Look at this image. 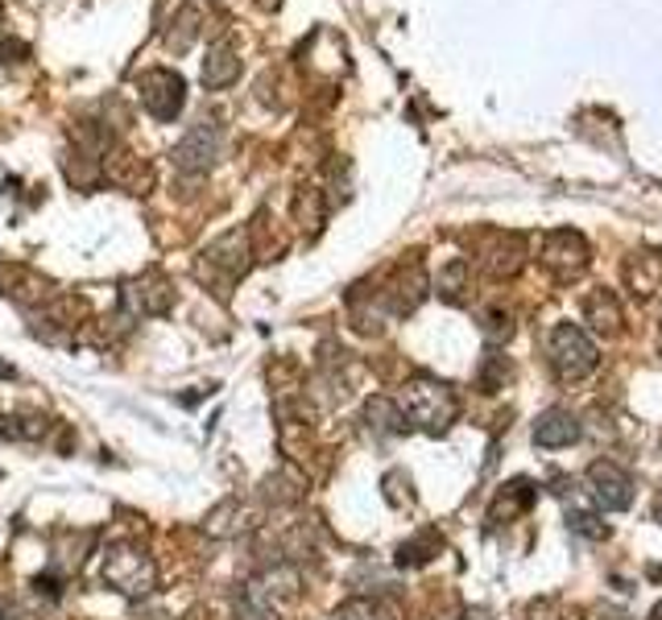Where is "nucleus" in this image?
<instances>
[{
  "mask_svg": "<svg viewBox=\"0 0 662 620\" xmlns=\"http://www.w3.org/2000/svg\"><path fill=\"white\" fill-rule=\"evenodd\" d=\"M460 419V402L452 385H443L435 376H414L402 390V422H411L427 434H447L452 422Z\"/></svg>",
  "mask_w": 662,
  "mask_h": 620,
  "instance_id": "1",
  "label": "nucleus"
},
{
  "mask_svg": "<svg viewBox=\"0 0 662 620\" xmlns=\"http://www.w3.org/2000/svg\"><path fill=\"white\" fill-rule=\"evenodd\" d=\"M546 361H551V373L560 381H584V376L596 373V344L589 339V332H580L575 323H555L551 335H546Z\"/></svg>",
  "mask_w": 662,
  "mask_h": 620,
  "instance_id": "2",
  "label": "nucleus"
},
{
  "mask_svg": "<svg viewBox=\"0 0 662 620\" xmlns=\"http://www.w3.org/2000/svg\"><path fill=\"white\" fill-rule=\"evenodd\" d=\"M154 579H158V571H154V559L146 550L112 547L103 554V583L125 592L129 600H141L146 592H154Z\"/></svg>",
  "mask_w": 662,
  "mask_h": 620,
  "instance_id": "3",
  "label": "nucleus"
},
{
  "mask_svg": "<svg viewBox=\"0 0 662 620\" xmlns=\"http://www.w3.org/2000/svg\"><path fill=\"white\" fill-rule=\"evenodd\" d=\"M543 265L560 282H575L592 265V248L589 240L575 228H555L543 236Z\"/></svg>",
  "mask_w": 662,
  "mask_h": 620,
  "instance_id": "4",
  "label": "nucleus"
},
{
  "mask_svg": "<svg viewBox=\"0 0 662 620\" xmlns=\"http://www.w3.org/2000/svg\"><path fill=\"white\" fill-rule=\"evenodd\" d=\"M584 484H589L592 505L609 509V513H621V509L633 505V476L613 460H596L589 463L584 472Z\"/></svg>",
  "mask_w": 662,
  "mask_h": 620,
  "instance_id": "5",
  "label": "nucleus"
},
{
  "mask_svg": "<svg viewBox=\"0 0 662 620\" xmlns=\"http://www.w3.org/2000/svg\"><path fill=\"white\" fill-rule=\"evenodd\" d=\"M220 158V125L216 120H199L191 125V132L182 137V145L175 149V161L178 170H207L211 161Z\"/></svg>",
  "mask_w": 662,
  "mask_h": 620,
  "instance_id": "6",
  "label": "nucleus"
},
{
  "mask_svg": "<svg viewBox=\"0 0 662 620\" xmlns=\"http://www.w3.org/2000/svg\"><path fill=\"white\" fill-rule=\"evenodd\" d=\"M141 100H146L154 120H175L182 100H187V87L175 71H154L141 79Z\"/></svg>",
  "mask_w": 662,
  "mask_h": 620,
  "instance_id": "7",
  "label": "nucleus"
},
{
  "mask_svg": "<svg viewBox=\"0 0 662 620\" xmlns=\"http://www.w3.org/2000/svg\"><path fill=\"white\" fill-rule=\"evenodd\" d=\"M530 439H534V447H543V451L575 447V443L584 439V426H580V419H575L572 410H563V405H555V410H546L543 419L534 422V431H530Z\"/></svg>",
  "mask_w": 662,
  "mask_h": 620,
  "instance_id": "8",
  "label": "nucleus"
},
{
  "mask_svg": "<svg viewBox=\"0 0 662 620\" xmlns=\"http://www.w3.org/2000/svg\"><path fill=\"white\" fill-rule=\"evenodd\" d=\"M481 265H485L493 277H510L526 265V240L517 232H493L481 248Z\"/></svg>",
  "mask_w": 662,
  "mask_h": 620,
  "instance_id": "9",
  "label": "nucleus"
},
{
  "mask_svg": "<svg viewBox=\"0 0 662 620\" xmlns=\"http://www.w3.org/2000/svg\"><path fill=\"white\" fill-rule=\"evenodd\" d=\"M584 318H589V327L601 335V339H617L621 327H625L621 298L613 294V289H604V286H596L589 298H584Z\"/></svg>",
  "mask_w": 662,
  "mask_h": 620,
  "instance_id": "10",
  "label": "nucleus"
},
{
  "mask_svg": "<svg viewBox=\"0 0 662 620\" xmlns=\"http://www.w3.org/2000/svg\"><path fill=\"white\" fill-rule=\"evenodd\" d=\"M621 274H625V286H630L638 298L659 294L662 289V253L659 248H642V253H633V257L621 265Z\"/></svg>",
  "mask_w": 662,
  "mask_h": 620,
  "instance_id": "11",
  "label": "nucleus"
},
{
  "mask_svg": "<svg viewBox=\"0 0 662 620\" xmlns=\"http://www.w3.org/2000/svg\"><path fill=\"white\" fill-rule=\"evenodd\" d=\"M125 303H129L132 315H162L170 306V289H166L162 277H141L125 289Z\"/></svg>",
  "mask_w": 662,
  "mask_h": 620,
  "instance_id": "12",
  "label": "nucleus"
},
{
  "mask_svg": "<svg viewBox=\"0 0 662 620\" xmlns=\"http://www.w3.org/2000/svg\"><path fill=\"white\" fill-rule=\"evenodd\" d=\"M530 505H534V484L514 480V484H505V489L497 492V501H493V513H488V518L510 521V518H517V513H526Z\"/></svg>",
  "mask_w": 662,
  "mask_h": 620,
  "instance_id": "13",
  "label": "nucleus"
},
{
  "mask_svg": "<svg viewBox=\"0 0 662 620\" xmlns=\"http://www.w3.org/2000/svg\"><path fill=\"white\" fill-rule=\"evenodd\" d=\"M336 620H402V612L382 596H360V600H348L339 608Z\"/></svg>",
  "mask_w": 662,
  "mask_h": 620,
  "instance_id": "14",
  "label": "nucleus"
},
{
  "mask_svg": "<svg viewBox=\"0 0 662 620\" xmlns=\"http://www.w3.org/2000/svg\"><path fill=\"white\" fill-rule=\"evenodd\" d=\"M443 547V538L435 534V530H423V534L414 538V542H406V547L397 550V563L402 567H418V563H431L435 559V550Z\"/></svg>",
  "mask_w": 662,
  "mask_h": 620,
  "instance_id": "15",
  "label": "nucleus"
},
{
  "mask_svg": "<svg viewBox=\"0 0 662 620\" xmlns=\"http://www.w3.org/2000/svg\"><path fill=\"white\" fill-rule=\"evenodd\" d=\"M236 75H240V62H236V55L228 50V46H224V50L216 46V50H211V58H207V83H211V87H228Z\"/></svg>",
  "mask_w": 662,
  "mask_h": 620,
  "instance_id": "16",
  "label": "nucleus"
},
{
  "mask_svg": "<svg viewBox=\"0 0 662 620\" xmlns=\"http://www.w3.org/2000/svg\"><path fill=\"white\" fill-rule=\"evenodd\" d=\"M175 26H178V29L170 33V46H191V42H195V33H199V13H195V9H182Z\"/></svg>",
  "mask_w": 662,
  "mask_h": 620,
  "instance_id": "17",
  "label": "nucleus"
},
{
  "mask_svg": "<svg viewBox=\"0 0 662 620\" xmlns=\"http://www.w3.org/2000/svg\"><path fill=\"white\" fill-rule=\"evenodd\" d=\"M567 530L584 538H609V525H601L592 513H567Z\"/></svg>",
  "mask_w": 662,
  "mask_h": 620,
  "instance_id": "18",
  "label": "nucleus"
},
{
  "mask_svg": "<svg viewBox=\"0 0 662 620\" xmlns=\"http://www.w3.org/2000/svg\"><path fill=\"white\" fill-rule=\"evenodd\" d=\"M654 521H662V492L654 496Z\"/></svg>",
  "mask_w": 662,
  "mask_h": 620,
  "instance_id": "19",
  "label": "nucleus"
},
{
  "mask_svg": "<svg viewBox=\"0 0 662 620\" xmlns=\"http://www.w3.org/2000/svg\"><path fill=\"white\" fill-rule=\"evenodd\" d=\"M650 620H662V604H659V608H654V612H650Z\"/></svg>",
  "mask_w": 662,
  "mask_h": 620,
  "instance_id": "20",
  "label": "nucleus"
},
{
  "mask_svg": "<svg viewBox=\"0 0 662 620\" xmlns=\"http://www.w3.org/2000/svg\"><path fill=\"white\" fill-rule=\"evenodd\" d=\"M659 352H662V327H659Z\"/></svg>",
  "mask_w": 662,
  "mask_h": 620,
  "instance_id": "21",
  "label": "nucleus"
}]
</instances>
